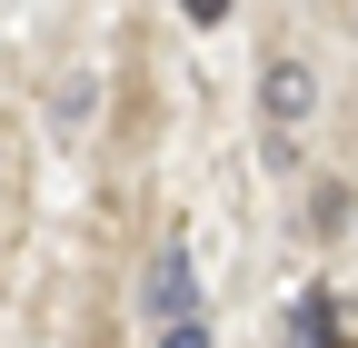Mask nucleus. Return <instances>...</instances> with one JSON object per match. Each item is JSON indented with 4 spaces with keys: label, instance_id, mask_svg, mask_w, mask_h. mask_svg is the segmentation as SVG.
Listing matches in <instances>:
<instances>
[{
    "label": "nucleus",
    "instance_id": "1",
    "mask_svg": "<svg viewBox=\"0 0 358 348\" xmlns=\"http://www.w3.org/2000/svg\"><path fill=\"white\" fill-rule=\"evenodd\" d=\"M140 298H150V319H159V328H169V319H199V269H189V249H179V239L150 259Z\"/></svg>",
    "mask_w": 358,
    "mask_h": 348
},
{
    "label": "nucleus",
    "instance_id": "2",
    "mask_svg": "<svg viewBox=\"0 0 358 348\" xmlns=\"http://www.w3.org/2000/svg\"><path fill=\"white\" fill-rule=\"evenodd\" d=\"M259 110L279 119V129H299L308 110H319V70H308V60H268V80H259Z\"/></svg>",
    "mask_w": 358,
    "mask_h": 348
},
{
    "label": "nucleus",
    "instance_id": "3",
    "mask_svg": "<svg viewBox=\"0 0 358 348\" xmlns=\"http://www.w3.org/2000/svg\"><path fill=\"white\" fill-rule=\"evenodd\" d=\"M338 328H348V298H329V289H299L289 298V338L299 348H338Z\"/></svg>",
    "mask_w": 358,
    "mask_h": 348
},
{
    "label": "nucleus",
    "instance_id": "4",
    "mask_svg": "<svg viewBox=\"0 0 358 348\" xmlns=\"http://www.w3.org/2000/svg\"><path fill=\"white\" fill-rule=\"evenodd\" d=\"M308 219L338 229V219H348V189H338V180H319V189H308Z\"/></svg>",
    "mask_w": 358,
    "mask_h": 348
},
{
    "label": "nucleus",
    "instance_id": "5",
    "mask_svg": "<svg viewBox=\"0 0 358 348\" xmlns=\"http://www.w3.org/2000/svg\"><path fill=\"white\" fill-rule=\"evenodd\" d=\"M159 348H209V328H199V319H169V328H159Z\"/></svg>",
    "mask_w": 358,
    "mask_h": 348
},
{
    "label": "nucleus",
    "instance_id": "6",
    "mask_svg": "<svg viewBox=\"0 0 358 348\" xmlns=\"http://www.w3.org/2000/svg\"><path fill=\"white\" fill-rule=\"evenodd\" d=\"M179 20H199V30H219V20H229V0H179Z\"/></svg>",
    "mask_w": 358,
    "mask_h": 348
}]
</instances>
